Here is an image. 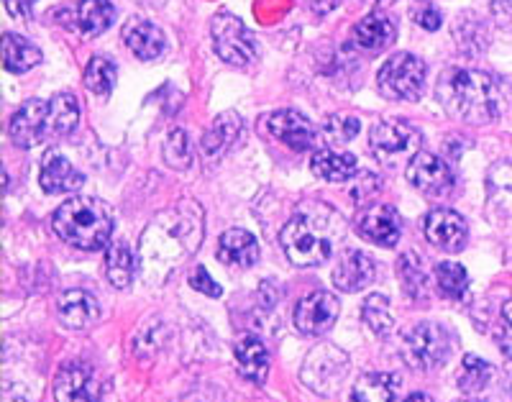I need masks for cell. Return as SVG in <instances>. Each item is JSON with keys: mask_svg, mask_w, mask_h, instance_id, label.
<instances>
[{"mask_svg": "<svg viewBox=\"0 0 512 402\" xmlns=\"http://www.w3.org/2000/svg\"><path fill=\"white\" fill-rule=\"evenodd\" d=\"M41 62V52L36 44H31L29 39L18 34H6L3 36V67L13 75H24L31 67H36Z\"/></svg>", "mask_w": 512, "mask_h": 402, "instance_id": "obj_27", "label": "cell"}, {"mask_svg": "<svg viewBox=\"0 0 512 402\" xmlns=\"http://www.w3.org/2000/svg\"><path fill=\"white\" fill-rule=\"evenodd\" d=\"M105 277L118 290H126L136 277V257L126 241H116L105 251Z\"/></svg>", "mask_w": 512, "mask_h": 402, "instance_id": "obj_26", "label": "cell"}, {"mask_svg": "<svg viewBox=\"0 0 512 402\" xmlns=\"http://www.w3.org/2000/svg\"><path fill=\"white\" fill-rule=\"evenodd\" d=\"M461 402H482V400H461Z\"/></svg>", "mask_w": 512, "mask_h": 402, "instance_id": "obj_43", "label": "cell"}, {"mask_svg": "<svg viewBox=\"0 0 512 402\" xmlns=\"http://www.w3.org/2000/svg\"><path fill=\"white\" fill-rule=\"evenodd\" d=\"M57 236L75 249L100 251L111 244L113 210L100 198H70L52 218Z\"/></svg>", "mask_w": 512, "mask_h": 402, "instance_id": "obj_3", "label": "cell"}, {"mask_svg": "<svg viewBox=\"0 0 512 402\" xmlns=\"http://www.w3.org/2000/svg\"><path fill=\"white\" fill-rule=\"evenodd\" d=\"M448 354H451V336L441 323H415L402 338V359L420 372L441 367Z\"/></svg>", "mask_w": 512, "mask_h": 402, "instance_id": "obj_4", "label": "cell"}, {"mask_svg": "<svg viewBox=\"0 0 512 402\" xmlns=\"http://www.w3.org/2000/svg\"><path fill=\"white\" fill-rule=\"evenodd\" d=\"M402 379L392 372H372L359 379L351 402H395Z\"/></svg>", "mask_w": 512, "mask_h": 402, "instance_id": "obj_25", "label": "cell"}, {"mask_svg": "<svg viewBox=\"0 0 512 402\" xmlns=\"http://www.w3.org/2000/svg\"><path fill=\"white\" fill-rule=\"evenodd\" d=\"M500 349L512 362V300H507L500 310Z\"/></svg>", "mask_w": 512, "mask_h": 402, "instance_id": "obj_37", "label": "cell"}, {"mask_svg": "<svg viewBox=\"0 0 512 402\" xmlns=\"http://www.w3.org/2000/svg\"><path fill=\"white\" fill-rule=\"evenodd\" d=\"M313 175L326 182H349L351 177L359 172V162H356L354 154L346 152H333V149H320L313 154V162H310Z\"/></svg>", "mask_w": 512, "mask_h": 402, "instance_id": "obj_24", "label": "cell"}, {"mask_svg": "<svg viewBox=\"0 0 512 402\" xmlns=\"http://www.w3.org/2000/svg\"><path fill=\"white\" fill-rule=\"evenodd\" d=\"M397 274H400L405 292H408L413 300H425L428 298V290H425V274L420 267L418 257L415 254H405V257L397 262Z\"/></svg>", "mask_w": 512, "mask_h": 402, "instance_id": "obj_34", "label": "cell"}, {"mask_svg": "<svg viewBox=\"0 0 512 402\" xmlns=\"http://www.w3.org/2000/svg\"><path fill=\"white\" fill-rule=\"evenodd\" d=\"M356 231L379 246H395L400 241V213L387 203H372L356 216Z\"/></svg>", "mask_w": 512, "mask_h": 402, "instance_id": "obj_13", "label": "cell"}, {"mask_svg": "<svg viewBox=\"0 0 512 402\" xmlns=\"http://www.w3.org/2000/svg\"><path fill=\"white\" fill-rule=\"evenodd\" d=\"M80 121V103L72 93H57L49 100L47 131L49 136H67Z\"/></svg>", "mask_w": 512, "mask_h": 402, "instance_id": "obj_28", "label": "cell"}, {"mask_svg": "<svg viewBox=\"0 0 512 402\" xmlns=\"http://www.w3.org/2000/svg\"><path fill=\"white\" fill-rule=\"evenodd\" d=\"M123 41L126 47L136 54L144 62H152L159 54L164 52V34L159 26H154L152 21H144V18H131L126 26H123Z\"/></svg>", "mask_w": 512, "mask_h": 402, "instance_id": "obj_18", "label": "cell"}, {"mask_svg": "<svg viewBox=\"0 0 512 402\" xmlns=\"http://www.w3.org/2000/svg\"><path fill=\"white\" fill-rule=\"evenodd\" d=\"M489 379H492V367L487 362H482L479 356L469 354L464 356V367H461L459 377V390L464 392H482L484 387L489 385Z\"/></svg>", "mask_w": 512, "mask_h": 402, "instance_id": "obj_33", "label": "cell"}, {"mask_svg": "<svg viewBox=\"0 0 512 402\" xmlns=\"http://www.w3.org/2000/svg\"><path fill=\"white\" fill-rule=\"evenodd\" d=\"M190 285L198 292H203V295H208V298H221V287H218V282L210 280V274L205 267L195 269V274L190 277Z\"/></svg>", "mask_w": 512, "mask_h": 402, "instance_id": "obj_38", "label": "cell"}, {"mask_svg": "<svg viewBox=\"0 0 512 402\" xmlns=\"http://www.w3.org/2000/svg\"><path fill=\"white\" fill-rule=\"evenodd\" d=\"M415 21H418L423 29L436 31L438 26H441V13H438L433 6H420L415 8Z\"/></svg>", "mask_w": 512, "mask_h": 402, "instance_id": "obj_39", "label": "cell"}, {"mask_svg": "<svg viewBox=\"0 0 512 402\" xmlns=\"http://www.w3.org/2000/svg\"><path fill=\"white\" fill-rule=\"evenodd\" d=\"M361 129V121L354 116H331L326 121V134L331 136L338 144H346V141L356 139Z\"/></svg>", "mask_w": 512, "mask_h": 402, "instance_id": "obj_36", "label": "cell"}, {"mask_svg": "<svg viewBox=\"0 0 512 402\" xmlns=\"http://www.w3.org/2000/svg\"><path fill=\"white\" fill-rule=\"evenodd\" d=\"M438 100L466 123H492L505 113V88L482 70H451L438 80Z\"/></svg>", "mask_w": 512, "mask_h": 402, "instance_id": "obj_2", "label": "cell"}, {"mask_svg": "<svg viewBox=\"0 0 512 402\" xmlns=\"http://www.w3.org/2000/svg\"><path fill=\"white\" fill-rule=\"evenodd\" d=\"M425 239L431 241L433 246H438L441 251L456 254V251L464 249L466 239H469L466 221L456 210L436 208L425 218Z\"/></svg>", "mask_w": 512, "mask_h": 402, "instance_id": "obj_14", "label": "cell"}, {"mask_svg": "<svg viewBox=\"0 0 512 402\" xmlns=\"http://www.w3.org/2000/svg\"><path fill=\"white\" fill-rule=\"evenodd\" d=\"M338 313H341V305L333 292H310L305 295L295 308V328L305 336H320L326 333L333 323L338 321Z\"/></svg>", "mask_w": 512, "mask_h": 402, "instance_id": "obj_8", "label": "cell"}, {"mask_svg": "<svg viewBox=\"0 0 512 402\" xmlns=\"http://www.w3.org/2000/svg\"><path fill=\"white\" fill-rule=\"evenodd\" d=\"M425 62L410 52H400L382 65L377 75L379 93L390 100H418L425 88Z\"/></svg>", "mask_w": 512, "mask_h": 402, "instance_id": "obj_6", "label": "cell"}, {"mask_svg": "<svg viewBox=\"0 0 512 402\" xmlns=\"http://www.w3.org/2000/svg\"><path fill=\"white\" fill-rule=\"evenodd\" d=\"M116 65L111 59L93 57L85 67V88L95 95H111L113 85H116Z\"/></svg>", "mask_w": 512, "mask_h": 402, "instance_id": "obj_32", "label": "cell"}, {"mask_svg": "<svg viewBox=\"0 0 512 402\" xmlns=\"http://www.w3.org/2000/svg\"><path fill=\"white\" fill-rule=\"evenodd\" d=\"M377 267H374V259L369 254L359 249H351L341 254L338 259V267L333 272V282L341 292H359L367 285H372Z\"/></svg>", "mask_w": 512, "mask_h": 402, "instance_id": "obj_16", "label": "cell"}, {"mask_svg": "<svg viewBox=\"0 0 512 402\" xmlns=\"http://www.w3.org/2000/svg\"><path fill=\"white\" fill-rule=\"evenodd\" d=\"M192 157V144L187 139V134L182 129L169 131L167 141H164V159H167L169 167L185 169L190 164Z\"/></svg>", "mask_w": 512, "mask_h": 402, "instance_id": "obj_35", "label": "cell"}, {"mask_svg": "<svg viewBox=\"0 0 512 402\" xmlns=\"http://www.w3.org/2000/svg\"><path fill=\"white\" fill-rule=\"evenodd\" d=\"M100 387L85 362H67L54 379V402H98Z\"/></svg>", "mask_w": 512, "mask_h": 402, "instance_id": "obj_11", "label": "cell"}, {"mask_svg": "<svg viewBox=\"0 0 512 402\" xmlns=\"http://www.w3.org/2000/svg\"><path fill=\"white\" fill-rule=\"evenodd\" d=\"M59 321L72 331H85L100 318L98 300L85 290H67L57 303Z\"/></svg>", "mask_w": 512, "mask_h": 402, "instance_id": "obj_17", "label": "cell"}, {"mask_svg": "<svg viewBox=\"0 0 512 402\" xmlns=\"http://www.w3.org/2000/svg\"><path fill=\"white\" fill-rule=\"evenodd\" d=\"M410 185L425 195H446L454 187V172L441 157L431 152H418L405 169Z\"/></svg>", "mask_w": 512, "mask_h": 402, "instance_id": "obj_10", "label": "cell"}, {"mask_svg": "<svg viewBox=\"0 0 512 402\" xmlns=\"http://www.w3.org/2000/svg\"><path fill=\"white\" fill-rule=\"evenodd\" d=\"M489 200L502 213H512V162H497L487 175Z\"/></svg>", "mask_w": 512, "mask_h": 402, "instance_id": "obj_29", "label": "cell"}, {"mask_svg": "<svg viewBox=\"0 0 512 402\" xmlns=\"http://www.w3.org/2000/svg\"><path fill=\"white\" fill-rule=\"evenodd\" d=\"M233 356H236V364H239L241 377H246L249 382H264L269 374V351L264 346L262 338L256 336H241L233 346Z\"/></svg>", "mask_w": 512, "mask_h": 402, "instance_id": "obj_20", "label": "cell"}, {"mask_svg": "<svg viewBox=\"0 0 512 402\" xmlns=\"http://www.w3.org/2000/svg\"><path fill=\"white\" fill-rule=\"evenodd\" d=\"M264 126H267V131L274 139L285 144L287 149H292V152H308V149L318 144V131H315L313 123L303 113L290 111V108L269 113L264 118Z\"/></svg>", "mask_w": 512, "mask_h": 402, "instance_id": "obj_9", "label": "cell"}, {"mask_svg": "<svg viewBox=\"0 0 512 402\" xmlns=\"http://www.w3.org/2000/svg\"><path fill=\"white\" fill-rule=\"evenodd\" d=\"M344 239V221L326 203H310L285 223L280 244L295 267H320Z\"/></svg>", "mask_w": 512, "mask_h": 402, "instance_id": "obj_1", "label": "cell"}, {"mask_svg": "<svg viewBox=\"0 0 512 402\" xmlns=\"http://www.w3.org/2000/svg\"><path fill=\"white\" fill-rule=\"evenodd\" d=\"M241 131V118L236 113H221L213 121L208 131H205L203 141H200V152L208 159H218L233 146V141L239 139Z\"/></svg>", "mask_w": 512, "mask_h": 402, "instance_id": "obj_22", "label": "cell"}, {"mask_svg": "<svg viewBox=\"0 0 512 402\" xmlns=\"http://www.w3.org/2000/svg\"><path fill=\"white\" fill-rule=\"evenodd\" d=\"M116 8L108 0H80L72 11V29L85 36H100L113 24Z\"/></svg>", "mask_w": 512, "mask_h": 402, "instance_id": "obj_23", "label": "cell"}, {"mask_svg": "<svg viewBox=\"0 0 512 402\" xmlns=\"http://www.w3.org/2000/svg\"><path fill=\"white\" fill-rule=\"evenodd\" d=\"M397 29L384 13H369L354 26V41L367 52H382L395 41Z\"/></svg>", "mask_w": 512, "mask_h": 402, "instance_id": "obj_21", "label": "cell"}, {"mask_svg": "<svg viewBox=\"0 0 512 402\" xmlns=\"http://www.w3.org/2000/svg\"><path fill=\"white\" fill-rule=\"evenodd\" d=\"M44 193L49 195H67L80 190L82 182H85V175L80 169L70 162L59 152H47L44 159H41V177H39Z\"/></svg>", "mask_w": 512, "mask_h": 402, "instance_id": "obj_15", "label": "cell"}, {"mask_svg": "<svg viewBox=\"0 0 512 402\" xmlns=\"http://www.w3.org/2000/svg\"><path fill=\"white\" fill-rule=\"evenodd\" d=\"M3 3H6V11L11 13V16L29 18L39 0H3Z\"/></svg>", "mask_w": 512, "mask_h": 402, "instance_id": "obj_41", "label": "cell"}, {"mask_svg": "<svg viewBox=\"0 0 512 402\" xmlns=\"http://www.w3.org/2000/svg\"><path fill=\"white\" fill-rule=\"evenodd\" d=\"M420 144H423V134L402 118L374 123L369 134V149L387 167H395L402 159H413L420 152Z\"/></svg>", "mask_w": 512, "mask_h": 402, "instance_id": "obj_5", "label": "cell"}, {"mask_svg": "<svg viewBox=\"0 0 512 402\" xmlns=\"http://www.w3.org/2000/svg\"><path fill=\"white\" fill-rule=\"evenodd\" d=\"M492 11H495L497 24H500L502 29L512 31V0H495V3H492Z\"/></svg>", "mask_w": 512, "mask_h": 402, "instance_id": "obj_40", "label": "cell"}, {"mask_svg": "<svg viewBox=\"0 0 512 402\" xmlns=\"http://www.w3.org/2000/svg\"><path fill=\"white\" fill-rule=\"evenodd\" d=\"M210 36H213V49L223 62L233 67L251 65L256 57V39L239 16L233 13H218L210 21Z\"/></svg>", "mask_w": 512, "mask_h": 402, "instance_id": "obj_7", "label": "cell"}, {"mask_svg": "<svg viewBox=\"0 0 512 402\" xmlns=\"http://www.w3.org/2000/svg\"><path fill=\"white\" fill-rule=\"evenodd\" d=\"M405 402H433V400L428 395H425V392H415V395H410Z\"/></svg>", "mask_w": 512, "mask_h": 402, "instance_id": "obj_42", "label": "cell"}, {"mask_svg": "<svg viewBox=\"0 0 512 402\" xmlns=\"http://www.w3.org/2000/svg\"><path fill=\"white\" fill-rule=\"evenodd\" d=\"M218 262L226 267H251L259 259V244L244 228H231L218 239Z\"/></svg>", "mask_w": 512, "mask_h": 402, "instance_id": "obj_19", "label": "cell"}, {"mask_svg": "<svg viewBox=\"0 0 512 402\" xmlns=\"http://www.w3.org/2000/svg\"><path fill=\"white\" fill-rule=\"evenodd\" d=\"M436 282L443 298L461 300L469 290V274L461 264L456 262H441L436 267Z\"/></svg>", "mask_w": 512, "mask_h": 402, "instance_id": "obj_31", "label": "cell"}, {"mask_svg": "<svg viewBox=\"0 0 512 402\" xmlns=\"http://www.w3.org/2000/svg\"><path fill=\"white\" fill-rule=\"evenodd\" d=\"M47 116H49V103L47 100L31 98L26 100L11 118L8 126V136L18 149H31V146L41 144L47 139Z\"/></svg>", "mask_w": 512, "mask_h": 402, "instance_id": "obj_12", "label": "cell"}, {"mask_svg": "<svg viewBox=\"0 0 512 402\" xmlns=\"http://www.w3.org/2000/svg\"><path fill=\"white\" fill-rule=\"evenodd\" d=\"M361 321L367 323L377 336H387V333H392L395 321H392V313H390V300L384 298V295H379V292L369 295V298L364 300V305H361Z\"/></svg>", "mask_w": 512, "mask_h": 402, "instance_id": "obj_30", "label": "cell"}]
</instances>
